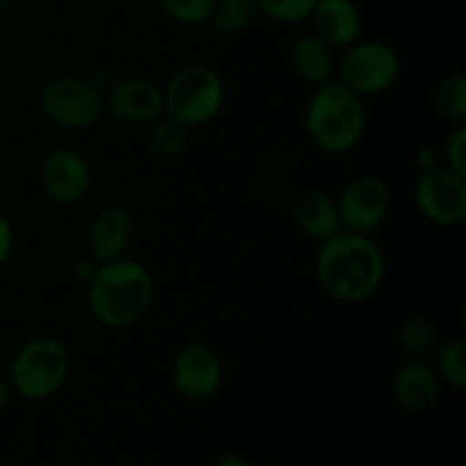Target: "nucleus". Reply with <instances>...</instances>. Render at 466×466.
<instances>
[{"instance_id":"1","label":"nucleus","mask_w":466,"mask_h":466,"mask_svg":"<svg viewBox=\"0 0 466 466\" xmlns=\"http://www.w3.org/2000/svg\"><path fill=\"white\" fill-rule=\"evenodd\" d=\"M387 262L382 248L371 235L339 230L330 239L321 241L314 273L317 282L330 299L339 303L369 300L385 280Z\"/></svg>"},{"instance_id":"2","label":"nucleus","mask_w":466,"mask_h":466,"mask_svg":"<svg viewBox=\"0 0 466 466\" xmlns=\"http://www.w3.org/2000/svg\"><path fill=\"white\" fill-rule=\"evenodd\" d=\"M155 299L148 268L132 258H118L96 267L89 280V308L105 328H130L146 317Z\"/></svg>"},{"instance_id":"3","label":"nucleus","mask_w":466,"mask_h":466,"mask_svg":"<svg viewBox=\"0 0 466 466\" xmlns=\"http://www.w3.org/2000/svg\"><path fill=\"white\" fill-rule=\"evenodd\" d=\"M305 130L319 150L330 155L349 153L367 130V109L358 94L339 80L323 82L305 107Z\"/></svg>"},{"instance_id":"4","label":"nucleus","mask_w":466,"mask_h":466,"mask_svg":"<svg viewBox=\"0 0 466 466\" xmlns=\"http://www.w3.org/2000/svg\"><path fill=\"white\" fill-rule=\"evenodd\" d=\"M164 114L185 127H203L212 123L226 103V85L209 64H185L162 86Z\"/></svg>"},{"instance_id":"5","label":"nucleus","mask_w":466,"mask_h":466,"mask_svg":"<svg viewBox=\"0 0 466 466\" xmlns=\"http://www.w3.org/2000/svg\"><path fill=\"white\" fill-rule=\"evenodd\" d=\"M71 373V353L57 337L25 341L9 364L7 380L14 394L27 400H46L57 394Z\"/></svg>"},{"instance_id":"6","label":"nucleus","mask_w":466,"mask_h":466,"mask_svg":"<svg viewBox=\"0 0 466 466\" xmlns=\"http://www.w3.org/2000/svg\"><path fill=\"white\" fill-rule=\"evenodd\" d=\"M335 76L360 98L380 96L399 82L400 57L385 41H355L337 55Z\"/></svg>"},{"instance_id":"7","label":"nucleus","mask_w":466,"mask_h":466,"mask_svg":"<svg viewBox=\"0 0 466 466\" xmlns=\"http://www.w3.org/2000/svg\"><path fill=\"white\" fill-rule=\"evenodd\" d=\"M39 109L64 130H86L105 114L103 89L85 77H57L39 94Z\"/></svg>"},{"instance_id":"8","label":"nucleus","mask_w":466,"mask_h":466,"mask_svg":"<svg viewBox=\"0 0 466 466\" xmlns=\"http://www.w3.org/2000/svg\"><path fill=\"white\" fill-rule=\"evenodd\" d=\"M412 198L426 221L441 228L460 226L466 218V177L446 167L419 171Z\"/></svg>"},{"instance_id":"9","label":"nucleus","mask_w":466,"mask_h":466,"mask_svg":"<svg viewBox=\"0 0 466 466\" xmlns=\"http://www.w3.org/2000/svg\"><path fill=\"white\" fill-rule=\"evenodd\" d=\"M390 185L373 173L353 177L337 196L341 230L360 232V235H371L376 228H380L390 214Z\"/></svg>"},{"instance_id":"10","label":"nucleus","mask_w":466,"mask_h":466,"mask_svg":"<svg viewBox=\"0 0 466 466\" xmlns=\"http://www.w3.org/2000/svg\"><path fill=\"white\" fill-rule=\"evenodd\" d=\"M171 380L182 399L194 403L212 399L223 382L221 358L205 341H189L173 358Z\"/></svg>"},{"instance_id":"11","label":"nucleus","mask_w":466,"mask_h":466,"mask_svg":"<svg viewBox=\"0 0 466 466\" xmlns=\"http://www.w3.org/2000/svg\"><path fill=\"white\" fill-rule=\"evenodd\" d=\"M44 194L57 205L82 203L91 189L89 162L73 148H57L41 162L39 171Z\"/></svg>"},{"instance_id":"12","label":"nucleus","mask_w":466,"mask_h":466,"mask_svg":"<svg viewBox=\"0 0 466 466\" xmlns=\"http://www.w3.org/2000/svg\"><path fill=\"white\" fill-rule=\"evenodd\" d=\"M105 112L123 123H153L164 114V94L157 82L148 77L114 80L103 91Z\"/></svg>"},{"instance_id":"13","label":"nucleus","mask_w":466,"mask_h":466,"mask_svg":"<svg viewBox=\"0 0 466 466\" xmlns=\"http://www.w3.org/2000/svg\"><path fill=\"white\" fill-rule=\"evenodd\" d=\"M132 237H135V218L130 209L123 205H107L91 218L89 232H86L91 259L103 264L126 258Z\"/></svg>"},{"instance_id":"14","label":"nucleus","mask_w":466,"mask_h":466,"mask_svg":"<svg viewBox=\"0 0 466 466\" xmlns=\"http://www.w3.org/2000/svg\"><path fill=\"white\" fill-rule=\"evenodd\" d=\"M308 21H312L314 35L337 53L360 41L362 35V12L355 0H317Z\"/></svg>"},{"instance_id":"15","label":"nucleus","mask_w":466,"mask_h":466,"mask_svg":"<svg viewBox=\"0 0 466 466\" xmlns=\"http://www.w3.org/2000/svg\"><path fill=\"white\" fill-rule=\"evenodd\" d=\"M396 403L410 412H419L435 403L440 394V378L428 360H408L391 380Z\"/></svg>"},{"instance_id":"16","label":"nucleus","mask_w":466,"mask_h":466,"mask_svg":"<svg viewBox=\"0 0 466 466\" xmlns=\"http://www.w3.org/2000/svg\"><path fill=\"white\" fill-rule=\"evenodd\" d=\"M289 64L300 80L319 86L335 80L337 50L314 32L299 35L289 46Z\"/></svg>"},{"instance_id":"17","label":"nucleus","mask_w":466,"mask_h":466,"mask_svg":"<svg viewBox=\"0 0 466 466\" xmlns=\"http://www.w3.org/2000/svg\"><path fill=\"white\" fill-rule=\"evenodd\" d=\"M294 221L303 230V235L317 241L330 239L341 230L337 198L321 189L305 191L294 203Z\"/></svg>"},{"instance_id":"18","label":"nucleus","mask_w":466,"mask_h":466,"mask_svg":"<svg viewBox=\"0 0 466 466\" xmlns=\"http://www.w3.org/2000/svg\"><path fill=\"white\" fill-rule=\"evenodd\" d=\"M259 16L258 0H214L208 25L221 36H235L250 30Z\"/></svg>"},{"instance_id":"19","label":"nucleus","mask_w":466,"mask_h":466,"mask_svg":"<svg viewBox=\"0 0 466 466\" xmlns=\"http://www.w3.org/2000/svg\"><path fill=\"white\" fill-rule=\"evenodd\" d=\"M187 132H189V127H185L182 123H177L176 118L162 114V116L155 118V121L150 123V155H153L155 159H162V162L177 157L187 146Z\"/></svg>"},{"instance_id":"20","label":"nucleus","mask_w":466,"mask_h":466,"mask_svg":"<svg viewBox=\"0 0 466 466\" xmlns=\"http://www.w3.org/2000/svg\"><path fill=\"white\" fill-rule=\"evenodd\" d=\"M437 114L451 126L466 121V77L462 73H449L435 89Z\"/></svg>"},{"instance_id":"21","label":"nucleus","mask_w":466,"mask_h":466,"mask_svg":"<svg viewBox=\"0 0 466 466\" xmlns=\"http://www.w3.org/2000/svg\"><path fill=\"white\" fill-rule=\"evenodd\" d=\"M435 369L440 382H446L453 390H466V341L464 337L446 341L435 355V362H431Z\"/></svg>"},{"instance_id":"22","label":"nucleus","mask_w":466,"mask_h":466,"mask_svg":"<svg viewBox=\"0 0 466 466\" xmlns=\"http://www.w3.org/2000/svg\"><path fill=\"white\" fill-rule=\"evenodd\" d=\"M399 344L410 360H426L437 346V330L426 317L405 319L399 330Z\"/></svg>"},{"instance_id":"23","label":"nucleus","mask_w":466,"mask_h":466,"mask_svg":"<svg viewBox=\"0 0 466 466\" xmlns=\"http://www.w3.org/2000/svg\"><path fill=\"white\" fill-rule=\"evenodd\" d=\"M157 5L171 21L187 27H200L208 25L214 0H157Z\"/></svg>"},{"instance_id":"24","label":"nucleus","mask_w":466,"mask_h":466,"mask_svg":"<svg viewBox=\"0 0 466 466\" xmlns=\"http://www.w3.org/2000/svg\"><path fill=\"white\" fill-rule=\"evenodd\" d=\"M259 12L278 23H303L309 18L317 0H258Z\"/></svg>"},{"instance_id":"25","label":"nucleus","mask_w":466,"mask_h":466,"mask_svg":"<svg viewBox=\"0 0 466 466\" xmlns=\"http://www.w3.org/2000/svg\"><path fill=\"white\" fill-rule=\"evenodd\" d=\"M444 167L466 177V127L453 126L444 144Z\"/></svg>"},{"instance_id":"26","label":"nucleus","mask_w":466,"mask_h":466,"mask_svg":"<svg viewBox=\"0 0 466 466\" xmlns=\"http://www.w3.org/2000/svg\"><path fill=\"white\" fill-rule=\"evenodd\" d=\"M14 250V228L9 218L0 212V267L12 258Z\"/></svg>"},{"instance_id":"27","label":"nucleus","mask_w":466,"mask_h":466,"mask_svg":"<svg viewBox=\"0 0 466 466\" xmlns=\"http://www.w3.org/2000/svg\"><path fill=\"white\" fill-rule=\"evenodd\" d=\"M417 167H419V171L435 168V167H440V157H437L435 150L428 148V146H423V148L417 150Z\"/></svg>"},{"instance_id":"28","label":"nucleus","mask_w":466,"mask_h":466,"mask_svg":"<svg viewBox=\"0 0 466 466\" xmlns=\"http://www.w3.org/2000/svg\"><path fill=\"white\" fill-rule=\"evenodd\" d=\"M212 466H250V464H248V460L244 458V455L226 453V455H221V458L214 460Z\"/></svg>"},{"instance_id":"29","label":"nucleus","mask_w":466,"mask_h":466,"mask_svg":"<svg viewBox=\"0 0 466 466\" xmlns=\"http://www.w3.org/2000/svg\"><path fill=\"white\" fill-rule=\"evenodd\" d=\"M12 385H9L7 376H0V410L5 408V405L9 403V399H12Z\"/></svg>"}]
</instances>
